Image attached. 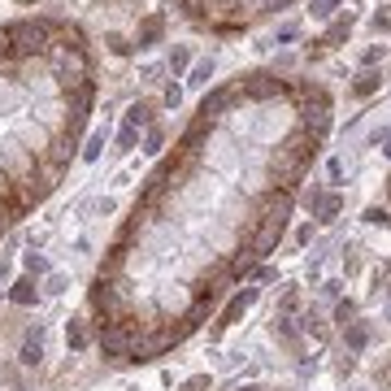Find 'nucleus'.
I'll use <instances>...</instances> for the list:
<instances>
[{"label":"nucleus","mask_w":391,"mask_h":391,"mask_svg":"<svg viewBox=\"0 0 391 391\" xmlns=\"http://www.w3.org/2000/svg\"><path fill=\"white\" fill-rule=\"evenodd\" d=\"M235 109H239V92H235V83H218V87H209V92H204L196 118L218 126V122H222L226 114H235Z\"/></svg>","instance_id":"3"},{"label":"nucleus","mask_w":391,"mask_h":391,"mask_svg":"<svg viewBox=\"0 0 391 391\" xmlns=\"http://www.w3.org/2000/svg\"><path fill=\"white\" fill-rule=\"evenodd\" d=\"M387 196H391V179H387Z\"/></svg>","instance_id":"36"},{"label":"nucleus","mask_w":391,"mask_h":391,"mask_svg":"<svg viewBox=\"0 0 391 391\" xmlns=\"http://www.w3.org/2000/svg\"><path fill=\"white\" fill-rule=\"evenodd\" d=\"M292 40H300V22H282L274 31V44H292Z\"/></svg>","instance_id":"22"},{"label":"nucleus","mask_w":391,"mask_h":391,"mask_svg":"<svg viewBox=\"0 0 391 391\" xmlns=\"http://www.w3.org/2000/svg\"><path fill=\"white\" fill-rule=\"evenodd\" d=\"M387 75H391V70H387Z\"/></svg>","instance_id":"37"},{"label":"nucleus","mask_w":391,"mask_h":391,"mask_svg":"<svg viewBox=\"0 0 391 391\" xmlns=\"http://www.w3.org/2000/svg\"><path fill=\"white\" fill-rule=\"evenodd\" d=\"M253 278H257V282H278V270H274V265H261Z\"/></svg>","instance_id":"33"},{"label":"nucleus","mask_w":391,"mask_h":391,"mask_svg":"<svg viewBox=\"0 0 391 391\" xmlns=\"http://www.w3.org/2000/svg\"><path fill=\"white\" fill-rule=\"evenodd\" d=\"M161 35H165V13H148L144 22H139V31H135V48H139V53L157 48Z\"/></svg>","instance_id":"4"},{"label":"nucleus","mask_w":391,"mask_h":391,"mask_svg":"<svg viewBox=\"0 0 391 391\" xmlns=\"http://www.w3.org/2000/svg\"><path fill=\"white\" fill-rule=\"evenodd\" d=\"M387 292H391V287H387Z\"/></svg>","instance_id":"38"},{"label":"nucleus","mask_w":391,"mask_h":391,"mask_svg":"<svg viewBox=\"0 0 391 391\" xmlns=\"http://www.w3.org/2000/svg\"><path fill=\"white\" fill-rule=\"evenodd\" d=\"M104 144H109V126H96V131L87 135V148H83V161H100Z\"/></svg>","instance_id":"13"},{"label":"nucleus","mask_w":391,"mask_h":391,"mask_svg":"<svg viewBox=\"0 0 391 391\" xmlns=\"http://www.w3.org/2000/svg\"><path fill=\"white\" fill-rule=\"evenodd\" d=\"M257 296H261V287H243V292H235V296H231V304L222 309V322H218V326H235L239 317L257 304Z\"/></svg>","instance_id":"5"},{"label":"nucleus","mask_w":391,"mask_h":391,"mask_svg":"<svg viewBox=\"0 0 391 391\" xmlns=\"http://www.w3.org/2000/svg\"><path fill=\"white\" fill-rule=\"evenodd\" d=\"M361 218H365L370 226H391V209H387V204H370Z\"/></svg>","instance_id":"19"},{"label":"nucleus","mask_w":391,"mask_h":391,"mask_svg":"<svg viewBox=\"0 0 391 391\" xmlns=\"http://www.w3.org/2000/svg\"><path fill=\"white\" fill-rule=\"evenodd\" d=\"M104 44H109V48H114L118 57H126V53L135 48V44H126V40H122V35H109V40H104Z\"/></svg>","instance_id":"31"},{"label":"nucleus","mask_w":391,"mask_h":391,"mask_svg":"<svg viewBox=\"0 0 391 391\" xmlns=\"http://www.w3.org/2000/svg\"><path fill=\"white\" fill-rule=\"evenodd\" d=\"M209 387H213V378H209V374H196V378H187V382H183V391H209Z\"/></svg>","instance_id":"28"},{"label":"nucleus","mask_w":391,"mask_h":391,"mask_svg":"<svg viewBox=\"0 0 391 391\" xmlns=\"http://www.w3.org/2000/svg\"><path fill=\"white\" fill-rule=\"evenodd\" d=\"M326 174H331V183H335V187H343V161H339V157L326 161Z\"/></svg>","instance_id":"26"},{"label":"nucleus","mask_w":391,"mask_h":391,"mask_svg":"<svg viewBox=\"0 0 391 391\" xmlns=\"http://www.w3.org/2000/svg\"><path fill=\"white\" fill-rule=\"evenodd\" d=\"M352 26H357V13H335L331 26H326V35H322V44L326 48H339L348 35H352Z\"/></svg>","instance_id":"6"},{"label":"nucleus","mask_w":391,"mask_h":391,"mask_svg":"<svg viewBox=\"0 0 391 391\" xmlns=\"http://www.w3.org/2000/svg\"><path fill=\"white\" fill-rule=\"evenodd\" d=\"M22 265H26V274L35 278V274H48V257H40V253H26L22 257Z\"/></svg>","instance_id":"23"},{"label":"nucleus","mask_w":391,"mask_h":391,"mask_svg":"<svg viewBox=\"0 0 391 391\" xmlns=\"http://www.w3.org/2000/svg\"><path fill=\"white\" fill-rule=\"evenodd\" d=\"M0 278H9V265H5V261H0Z\"/></svg>","instance_id":"35"},{"label":"nucleus","mask_w":391,"mask_h":391,"mask_svg":"<svg viewBox=\"0 0 391 391\" xmlns=\"http://www.w3.org/2000/svg\"><path fill=\"white\" fill-rule=\"evenodd\" d=\"M274 335H282L287 343H300V326L292 322V317H274Z\"/></svg>","instance_id":"18"},{"label":"nucleus","mask_w":391,"mask_h":391,"mask_svg":"<svg viewBox=\"0 0 391 391\" xmlns=\"http://www.w3.org/2000/svg\"><path fill=\"white\" fill-rule=\"evenodd\" d=\"M35 296H40V292H35V278H31V274L18 278L13 287H9V300H13V304H35Z\"/></svg>","instance_id":"14"},{"label":"nucleus","mask_w":391,"mask_h":391,"mask_svg":"<svg viewBox=\"0 0 391 391\" xmlns=\"http://www.w3.org/2000/svg\"><path fill=\"white\" fill-rule=\"evenodd\" d=\"M235 92L243 104H270V100H287L292 96V79H282L278 70H248V75L235 79ZM296 100V96H292Z\"/></svg>","instance_id":"1"},{"label":"nucleus","mask_w":391,"mask_h":391,"mask_svg":"<svg viewBox=\"0 0 391 391\" xmlns=\"http://www.w3.org/2000/svg\"><path fill=\"white\" fill-rule=\"evenodd\" d=\"M65 343L75 348V352H83V348L92 343V331H87L83 317H70V326H65Z\"/></svg>","instance_id":"11"},{"label":"nucleus","mask_w":391,"mask_h":391,"mask_svg":"<svg viewBox=\"0 0 391 391\" xmlns=\"http://www.w3.org/2000/svg\"><path fill=\"white\" fill-rule=\"evenodd\" d=\"M153 114H157V104H153V100H135L131 109H126V126L148 131V126H153Z\"/></svg>","instance_id":"8"},{"label":"nucleus","mask_w":391,"mask_h":391,"mask_svg":"<svg viewBox=\"0 0 391 391\" xmlns=\"http://www.w3.org/2000/svg\"><path fill=\"white\" fill-rule=\"evenodd\" d=\"M65 287H70V282H65V274H53V278H48V287H44V292H48V296H61Z\"/></svg>","instance_id":"30"},{"label":"nucleus","mask_w":391,"mask_h":391,"mask_svg":"<svg viewBox=\"0 0 391 391\" xmlns=\"http://www.w3.org/2000/svg\"><path fill=\"white\" fill-rule=\"evenodd\" d=\"M179 100H183V87L179 83H165V104H170V109H179Z\"/></svg>","instance_id":"29"},{"label":"nucleus","mask_w":391,"mask_h":391,"mask_svg":"<svg viewBox=\"0 0 391 391\" xmlns=\"http://www.w3.org/2000/svg\"><path fill=\"white\" fill-rule=\"evenodd\" d=\"M114 144H118V153H131V148L139 144V131H135V126H122V131H118V139H114Z\"/></svg>","instance_id":"21"},{"label":"nucleus","mask_w":391,"mask_h":391,"mask_svg":"<svg viewBox=\"0 0 391 391\" xmlns=\"http://www.w3.org/2000/svg\"><path fill=\"white\" fill-rule=\"evenodd\" d=\"M370 339H374V331H370L365 322H348V326H343V343H348V352H365Z\"/></svg>","instance_id":"9"},{"label":"nucleus","mask_w":391,"mask_h":391,"mask_svg":"<svg viewBox=\"0 0 391 391\" xmlns=\"http://www.w3.org/2000/svg\"><path fill=\"white\" fill-rule=\"evenodd\" d=\"M161 148H165V131H161V126H148V135H144V153H148V157H161Z\"/></svg>","instance_id":"17"},{"label":"nucleus","mask_w":391,"mask_h":391,"mask_svg":"<svg viewBox=\"0 0 391 391\" xmlns=\"http://www.w3.org/2000/svg\"><path fill=\"white\" fill-rule=\"evenodd\" d=\"M339 213H343V196H339V192H326V200L317 204V213H313V218L322 222V226H331V222L339 218Z\"/></svg>","instance_id":"10"},{"label":"nucleus","mask_w":391,"mask_h":391,"mask_svg":"<svg viewBox=\"0 0 391 391\" xmlns=\"http://www.w3.org/2000/svg\"><path fill=\"white\" fill-rule=\"evenodd\" d=\"M144 335L131 317H122V322H104L100 326V357L104 361H131V348H135V339Z\"/></svg>","instance_id":"2"},{"label":"nucleus","mask_w":391,"mask_h":391,"mask_svg":"<svg viewBox=\"0 0 391 391\" xmlns=\"http://www.w3.org/2000/svg\"><path fill=\"white\" fill-rule=\"evenodd\" d=\"M370 26H374L378 35H387V31H391V13H387V9H378V13L370 18Z\"/></svg>","instance_id":"27"},{"label":"nucleus","mask_w":391,"mask_h":391,"mask_svg":"<svg viewBox=\"0 0 391 391\" xmlns=\"http://www.w3.org/2000/svg\"><path fill=\"white\" fill-rule=\"evenodd\" d=\"M313 243V222H304L300 231H296V248H309Z\"/></svg>","instance_id":"32"},{"label":"nucleus","mask_w":391,"mask_h":391,"mask_svg":"<svg viewBox=\"0 0 391 391\" xmlns=\"http://www.w3.org/2000/svg\"><path fill=\"white\" fill-rule=\"evenodd\" d=\"M187 70H192V53L179 44V48L170 53V75H174V79H187Z\"/></svg>","instance_id":"15"},{"label":"nucleus","mask_w":391,"mask_h":391,"mask_svg":"<svg viewBox=\"0 0 391 391\" xmlns=\"http://www.w3.org/2000/svg\"><path fill=\"white\" fill-rule=\"evenodd\" d=\"M382 53H387V48H382V44H370V48H365V53H361V65H365V70H374V65H378V61H382Z\"/></svg>","instance_id":"25"},{"label":"nucleus","mask_w":391,"mask_h":391,"mask_svg":"<svg viewBox=\"0 0 391 391\" xmlns=\"http://www.w3.org/2000/svg\"><path fill=\"white\" fill-rule=\"evenodd\" d=\"M322 200H326L322 187H304V192H300V209H309V213H317V204H322Z\"/></svg>","instance_id":"20"},{"label":"nucleus","mask_w":391,"mask_h":391,"mask_svg":"<svg viewBox=\"0 0 391 391\" xmlns=\"http://www.w3.org/2000/svg\"><path fill=\"white\" fill-rule=\"evenodd\" d=\"M374 92H382V70H361V75L352 79V96H357V100H370Z\"/></svg>","instance_id":"7"},{"label":"nucleus","mask_w":391,"mask_h":391,"mask_svg":"<svg viewBox=\"0 0 391 391\" xmlns=\"http://www.w3.org/2000/svg\"><path fill=\"white\" fill-rule=\"evenodd\" d=\"M213 57H200V61H192V70H187V87H209V79H213Z\"/></svg>","instance_id":"12"},{"label":"nucleus","mask_w":391,"mask_h":391,"mask_svg":"<svg viewBox=\"0 0 391 391\" xmlns=\"http://www.w3.org/2000/svg\"><path fill=\"white\" fill-rule=\"evenodd\" d=\"M382 157H387V161H391V139H387V144H382Z\"/></svg>","instance_id":"34"},{"label":"nucleus","mask_w":391,"mask_h":391,"mask_svg":"<svg viewBox=\"0 0 391 391\" xmlns=\"http://www.w3.org/2000/svg\"><path fill=\"white\" fill-rule=\"evenodd\" d=\"M335 322H339V326L357 322V304H352V300H339V304H335Z\"/></svg>","instance_id":"24"},{"label":"nucleus","mask_w":391,"mask_h":391,"mask_svg":"<svg viewBox=\"0 0 391 391\" xmlns=\"http://www.w3.org/2000/svg\"><path fill=\"white\" fill-rule=\"evenodd\" d=\"M339 5H343V0H309V13H313L317 22H331V18L339 13Z\"/></svg>","instance_id":"16"}]
</instances>
